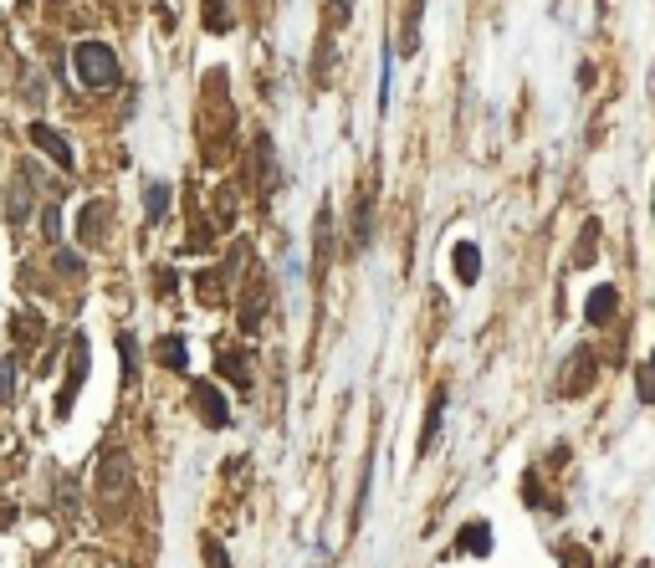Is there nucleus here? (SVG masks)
Instances as JSON below:
<instances>
[{
	"instance_id": "obj_1",
	"label": "nucleus",
	"mask_w": 655,
	"mask_h": 568,
	"mask_svg": "<svg viewBox=\"0 0 655 568\" xmlns=\"http://www.w3.org/2000/svg\"><path fill=\"white\" fill-rule=\"evenodd\" d=\"M231 144H236V103H231L226 72L210 67L205 87H200V154H205V164H226Z\"/></svg>"
},
{
	"instance_id": "obj_2",
	"label": "nucleus",
	"mask_w": 655,
	"mask_h": 568,
	"mask_svg": "<svg viewBox=\"0 0 655 568\" xmlns=\"http://www.w3.org/2000/svg\"><path fill=\"white\" fill-rule=\"evenodd\" d=\"M128 502H134V466H128V456L118 446H108L98 461V507L108 522H118L128 512Z\"/></svg>"
},
{
	"instance_id": "obj_3",
	"label": "nucleus",
	"mask_w": 655,
	"mask_h": 568,
	"mask_svg": "<svg viewBox=\"0 0 655 568\" xmlns=\"http://www.w3.org/2000/svg\"><path fill=\"white\" fill-rule=\"evenodd\" d=\"M72 67H77V82L93 87V93H108V87L118 82V57H113V47H103V41H77Z\"/></svg>"
},
{
	"instance_id": "obj_4",
	"label": "nucleus",
	"mask_w": 655,
	"mask_h": 568,
	"mask_svg": "<svg viewBox=\"0 0 655 568\" xmlns=\"http://www.w3.org/2000/svg\"><path fill=\"white\" fill-rule=\"evenodd\" d=\"M108 226H113V200H87L77 215V236L87 246H108Z\"/></svg>"
},
{
	"instance_id": "obj_5",
	"label": "nucleus",
	"mask_w": 655,
	"mask_h": 568,
	"mask_svg": "<svg viewBox=\"0 0 655 568\" xmlns=\"http://www.w3.org/2000/svg\"><path fill=\"white\" fill-rule=\"evenodd\" d=\"M26 134H31V144H36L41 154H47V159H57V169H77V159H72V144L57 134V128H47V123L36 118V123L26 128Z\"/></svg>"
},
{
	"instance_id": "obj_6",
	"label": "nucleus",
	"mask_w": 655,
	"mask_h": 568,
	"mask_svg": "<svg viewBox=\"0 0 655 568\" xmlns=\"http://www.w3.org/2000/svg\"><path fill=\"white\" fill-rule=\"evenodd\" d=\"M87 379V338H72V354H67V384H62V395H57V415H72V395H77V384Z\"/></svg>"
},
{
	"instance_id": "obj_7",
	"label": "nucleus",
	"mask_w": 655,
	"mask_h": 568,
	"mask_svg": "<svg viewBox=\"0 0 655 568\" xmlns=\"http://www.w3.org/2000/svg\"><path fill=\"white\" fill-rule=\"evenodd\" d=\"M267 302H272L267 277H251V297H241V328L246 333H256L261 323H267Z\"/></svg>"
},
{
	"instance_id": "obj_8",
	"label": "nucleus",
	"mask_w": 655,
	"mask_h": 568,
	"mask_svg": "<svg viewBox=\"0 0 655 568\" xmlns=\"http://www.w3.org/2000/svg\"><path fill=\"white\" fill-rule=\"evenodd\" d=\"M195 410H200V420H205L210 430H226V420H231L226 395H221L215 384H195Z\"/></svg>"
},
{
	"instance_id": "obj_9",
	"label": "nucleus",
	"mask_w": 655,
	"mask_h": 568,
	"mask_svg": "<svg viewBox=\"0 0 655 568\" xmlns=\"http://www.w3.org/2000/svg\"><path fill=\"white\" fill-rule=\"evenodd\" d=\"M251 149H256V185H261V195H272L277 190V149L267 134H256Z\"/></svg>"
},
{
	"instance_id": "obj_10",
	"label": "nucleus",
	"mask_w": 655,
	"mask_h": 568,
	"mask_svg": "<svg viewBox=\"0 0 655 568\" xmlns=\"http://www.w3.org/2000/svg\"><path fill=\"white\" fill-rule=\"evenodd\" d=\"M31 169H21L16 180H11V190H6V215H11V226H21L26 215H31Z\"/></svg>"
},
{
	"instance_id": "obj_11",
	"label": "nucleus",
	"mask_w": 655,
	"mask_h": 568,
	"mask_svg": "<svg viewBox=\"0 0 655 568\" xmlns=\"http://www.w3.org/2000/svg\"><path fill=\"white\" fill-rule=\"evenodd\" d=\"M615 313H620V292H615V287H594L589 302H584V318H589V323H609Z\"/></svg>"
},
{
	"instance_id": "obj_12",
	"label": "nucleus",
	"mask_w": 655,
	"mask_h": 568,
	"mask_svg": "<svg viewBox=\"0 0 655 568\" xmlns=\"http://www.w3.org/2000/svg\"><path fill=\"white\" fill-rule=\"evenodd\" d=\"M589 384H594V354H589V348H574V359H569V379H563V389H569V395H584Z\"/></svg>"
},
{
	"instance_id": "obj_13",
	"label": "nucleus",
	"mask_w": 655,
	"mask_h": 568,
	"mask_svg": "<svg viewBox=\"0 0 655 568\" xmlns=\"http://www.w3.org/2000/svg\"><path fill=\"white\" fill-rule=\"evenodd\" d=\"M313 231H318V256H313V277H323V272H328V261H333V215H328V210H318Z\"/></svg>"
},
{
	"instance_id": "obj_14",
	"label": "nucleus",
	"mask_w": 655,
	"mask_h": 568,
	"mask_svg": "<svg viewBox=\"0 0 655 568\" xmlns=\"http://www.w3.org/2000/svg\"><path fill=\"white\" fill-rule=\"evenodd\" d=\"M456 282H476V277H482V251H476V241H456Z\"/></svg>"
},
{
	"instance_id": "obj_15",
	"label": "nucleus",
	"mask_w": 655,
	"mask_h": 568,
	"mask_svg": "<svg viewBox=\"0 0 655 568\" xmlns=\"http://www.w3.org/2000/svg\"><path fill=\"white\" fill-rule=\"evenodd\" d=\"M369 231H374V190H364L359 205H354V241H348V246L364 251V246H369Z\"/></svg>"
},
{
	"instance_id": "obj_16",
	"label": "nucleus",
	"mask_w": 655,
	"mask_h": 568,
	"mask_svg": "<svg viewBox=\"0 0 655 568\" xmlns=\"http://www.w3.org/2000/svg\"><path fill=\"white\" fill-rule=\"evenodd\" d=\"M164 215H169V185H164V180H149V185H144V221L159 226Z\"/></svg>"
},
{
	"instance_id": "obj_17",
	"label": "nucleus",
	"mask_w": 655,
	"mask_h": 568,
	"mask_svg": "<svg viewBox=\"0 0 655 568\" xmlns=\"http://www.w3.org/2000/svg\"><path fill=\"white\" fill-rule=\"evenodd\" d=\"M200 16H205V31H210V36H226V31H231V0H205Z\"/></svg>"
},
{
	"instance_id": "obj_18",
	"label": "nucleus",
	"mask_w": 655,
	"mask_h": 568,
	"mask_svg": "<svg viewBox=\"0 0 655 568\" xmlns=\"http://www.w3.org/2000/svg\"><path fill=\"white\" fill-rule=\"evenodd\" d=\"M420 11H425V0H410V11H405V31H400V52L415 57L420 52Z\"/></svg>"
},
{
	"instance_id": "obj_19",
	"label": "nucleus",
	"mask_w": 655,
	"mask_h": 568,
	"mask_svg": "<svg viewBox=\"0 0 655 568\" xmlns=\"http://www.w3.org/2000/svg\"><path fill=\"white\" fill-rule=\"evenodd\" d=\"M441 410H446V389H435V395H430V415H425V435H420V456L435 446V435H441Z\"/></svg>"
},
{
	"instance_id": "obj_20",
	"label": "nucleus",
	"mask_w": 655,
	"mask_h": 568,
	"mask_svg": "<svg viewBox=\"0 0 655 568\" xmlns=\"http://www.w3.org/2000/svg\"><path fill=\"white\" fill-rule=\"evenodd\" d=\"M118 359H123V384H139V343H134V333H118Z\"/></svg>"
},
{
	"instance_id": "obj_21",
	"label": "nucleus",
	"mask_w": 655,
	"mask_h": 568,
	"mask_svg": "<svg viewBox=\"0 0 655 568\" xmlns=\"http://www.w3.org/2000/svg\"><path fill=\"white\" fill-rule=\"evenodd\" d=\"M461 548H466V553H492V533H487V522H466Z\"/></svg>"
},
{
	"instance_id": "obj_22",
	"label": "nucleus",
	"mask_w": 655,
	"mask_h": 568,
	"mask_svg": "<svg viewBox=\"0 0 655 568\" xmlns=\"http://www.w3.org/2000/svg\"><path fill=\"white\" fill-rule=\"evenodd\" d=\"M236 221V185L215 190V226H231Z\"/></svg>"
},
{
	"instance_id": "obj_23",
	"label": "nucleus",
	"mask_w": 655,
	"mask_h": 568,
	"mask_svg": "<svg viewBox=\"0 0 655 568\" xmlns=\"http://www.w3.org/2000/svg\"><path fill=\"white\" fill-rule=\"evenodd\" d=\"M159 359H164V369H185V359H190L185 338H164V343H159Z\"/></svg>"
},
{
	"instance_id": "obj_24",
	"label": "nucleus",
	"mask_w": 655,
	"mask_h": 568,
	"mask_svg": "<svg viewBox=\"0 0 655 568\" xmlns=\"http://www.w3.org/2000/svg\"><path fill=\"white\" fill-rule=\"evenodd\" d=\"M221 374H226L231 384H241V389H251V369H246V359H236V354H226V359H221Z\"/></svg>"
},
{
	"instance_id": "obj_25",
	"label": "nucleus",
	"mask_w": 655,
	"mask_h": 568,
	"mask_svg": "<svg viewBox=\"0 0 655 568\" xmlns=\"http://www.w3.org/2000/svg\"><path fill=\"white\" fill-rule=\"evenodd\" d=\"M594 241H599V221H584V246L574 251V267H589L594 261Z\"/></svg>"
},
{
	"instance_id": "obj_26",
	"label": "nucleus",
	"mask_w": 655,
	"mask_h": 568,
	"mask_svg": "<svg viewBox=\"0 0 655 568\" xmlns=\"http://www.w3.org/2000/svg\"><path fill=\"white\" fill-rule=\"evenodd\" d=\"M41 231H47V241L62 236V210H57V200H47V210H41Z\"/></svg>"
},
{
	"instance_id": "obj_27",
	"label": "nucleus",
	"mask_w": 655,
	"mask_h": 568,
	"mask_svg": "<svg viewBox=\"0 0 655 568\" xmlns=\"http://www.w3.org/2000/svg\"><path fill=\"white\" fill-rule=\"evenodd\" d=\"M52 267H57L62 277H82V256H77V251H57Z\"/></svg>"
},
{
	"instance_id": "obj_28",
	"label": "nucleus",
	"mask_w": 655,
	"mask_h": 568,
	"mask_svg": "<svg viewBox=\"0 0 655 568\" xmlns=\"http://www.w3.org/2000/svg\"><path fill=\"white\" fill-rule=\"evenodd\" d=\"M16 395V359H0V400Z\"/></svg>"
},
{
	"instance_id": "obj_29",
	"label": "nucleus",
	"mask_w": 655,
	"mask_h": 568,
	"mask_svg": "<svg viewBox=\"0 0 655 568\" xmlns=\"http://www.w3.org/2000/svg\"><path fill=\"white\" fill-rule=\"evenodd\" d=\"M200 548H205V563H210V568H231V563H226V548L215 543V538H205Z\"/></svg>"
},
{
	"instance_id": "obj_30",
	"label": "nucleus",
	"mask_w": 655,
	"mask_h": 568,
	"mask_svg": "<svg viewBox=\"0 0 655 568\" xmlns=\"http://www.w3.org/2000/svg\"><path fill=\"white\" fill-rule=\"evenodd\" d=\"M174 282H180V277H174L169 267H154V292H159V297H169V292H174Z\"/></svg>"
},
{
	"instance_id": "obj_31",
	"label": "nucleus",
	"mask_w": 655,
	"mask_h": 568,
	"mask_svg": "<svg viewBox=\"0 0 655 568\" xmlns=\"http://www.w3.org/2000/svg\"><path fill=\"white\" fill-rule=\"evenodd\" d=\"M635 384H640V405H650V400H655V384H650V369H645V364H640Z\"/></svg>"
},
{
	"instance_id": "obj_32",
	"label": "nucleus",
	"mask_w": 655,
	"mask_h": 568,
	"mask_svg": "<svg viewBox=\"0 0 655 568\" xmlns=\"http://www.w3.org/2000/svg\"><path fill=\"white\" fill-rule=\"evenodd\" d=\"M563 568H589V553H584V548H574L569 558H563Z\"/></svg>"
}]
</instances>
